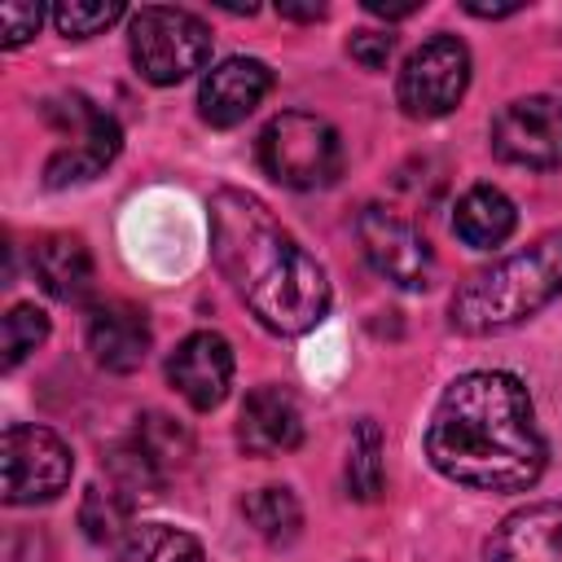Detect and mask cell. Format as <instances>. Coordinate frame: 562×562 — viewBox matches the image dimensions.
Listing matches in <instances>:
<instances>
[{
  "label": "cell",
  "instance_id": "cell-1",
  "mask_svg": "<svg viewBox=\"0 0 562 562\" xmlns=\"http://www.w3.org/2000/svg\"><path fill=\"white\" fill-rule=\"evenodd\" d=\"M430 465L474 492H522L544 474V435L527 386L501 369L448 382L426 426Z\"/></svg>",
  "mask_w": 562,
  "mask_h": 562
},
{
  "label": "cell",
  "instance_id": "cell-2",
  "mask_svg": "<svg viewBox=\"0 0 562 562\" xmlns=\"http://www.w3.org/2000/svg\"><path fill=\"white\" fill-rule=\"evenodd\" d=\"M211 255L224 281L272 334H307L329 312L325 268L272 220L246 189H220L211 202Z\"/></svg>",
  "mask_w": 562,
  "mask_h": 562
},
{
  "label": "cell",
  "instance_id": "cell-3",
  "mask_svg": "<svg viewBox=\"0 0 562 562\" xmlns=\"http://www.w3.org/2000/svg\"><path fill=\"white\" fill-rule=\"evenodd\" d=\"M558 294H562V228L536 237L531 246L461 281L448 303V321L461 334H496L536 316Z\"/></svg>",
  "mask_w": 562,
  "mask_h": 562
},
{
  "label": "cell",
  "instance_id": "cell-4",
  "mask_svg": "<svg viewBox=\"0 0 562 562\" xmlns=\"http://www.w3.org/2000/svg\"><path fill=\"white\" fill-rule=\"evenodd\" d=\"M259 167L285 189H325L342 171V140L329 119L281 110L259 132Z\"/></svg>",
  "mask_w": 562,
  "mask_h": 562
},
{
  "label": "cell",
  "instance_id": "cell-5",
  "mask_svg": "<svg viewBox=\"0 0 562 562\" xmlns=\"http://www.w3.org/2000/svg\"><path fill=\"white\" fill-rule=\"evenodd\" d=\"M127 48H132V61H136L140 79L167 88V83H180L193 70H202V61L211 53V31L189 9L149 4V9L132 13Z\"/></svg>",
  "mask_w": 562,
  "mask_h": 562
},
{
  "label": "cell",
  "instance_id": "cell-6",
  "mask_svg": "<svg viewBox=\"0 0 562 562\" xmlns=\"http://www.w3.org/2000/svg\"><path fill=\"white\" fill-rule=\"evenodd\" d=\"M44 114H48V123L61 132V149L48 158V167H44V180L53 184V189H66V184H83V180H92L97 171H105L110 162H114V154H119V145H123V132H119V123L105 114V110H97L88 97H79V92H70V97H57V101H48L44 105Z\"/></svg>",
  "mask_w": 562,
  "mask_h": 562
},
{
  "label": "cell",
  "instance_id": "cell-7",
  "mask_svg": "<svg viewBox=\"0 0 562 562\" xmlns=\"http://www.w3.org/2000/svg\"><path fill=\"white\" fill-rule=\"evenodd\" d=\"M193 457V435L184 430V422L167 417V413H145L136 417V430L110 452V483L127 487L132 496L158 492L167 487Z\"/></svg>",
  "mask_w": 562,
  "mask_h": 562
},
{
  "label": "cell",
  "instance_id": "cell-8",
  "mask_svg": "<svg viewBox=\"0 0 562 562\" xmlns=\"http://www.w3.org/2000/svg\"><path fill=\"white\" fill-rule=\"evenodd\" d=\"M470 83V48L457 35H430L422 48L408 53L395 97L408 119H443Z\"/></svg>",
  "mask_w": 562,
  "mask_h": 562
},
{
  "label": "cell",
  "instance_id": "cell-9",
  "mask_svg": "<svg viewBox=\"0 0 562 562\" xmlns=\"http://www.w3.org/2000/svg\"><path fill=\"white\" fill-rule=\"evenodd\" d=\"M0 470H4L9 505H40V501H53L57 492H66L75 457L44 426H9L4 448H0Z\"/></svg>",
  "mask_w": 562,
  "mask_h": 562
},
{
  "label": "cell",
  "instance_id": "cell-10",
  "mask_svg": "<svg viewBox=\"0 0 562 562\" xmlns=\"http://www.w3.org/2000/svg\"><path fill=\"white\" fill-rule=\"evenodd\" d=\"M356 237L378 277H386L400 290H426L435 277V250L422 237V228L391 206H364L356 215Z\"/></svg>",
  "mask_w": 562,
  "mask_h": 562
},
{
  "label": "cell",
  "instance_id": "cell-11",
  "mask_svg": "<svg viewBox=\"0 0 562 562\" xmlns=\"http://www.w3.org/2000/svg\"><path fill=\"white\" fill-rule=\"evenodd\" d=\"M492 149L514 167H558L562 162V101L518 97L492 119Z\"/></svg>",
  "mask_w": 562,
  "mask_h": 562
},
{
  "label": "cell",
  "instance_id": "cell-12",
  "mask_svg": "<svg viewBox=\"0 0 562 562\" xmlns=\"http://www.w3.org/2000/svg\"><path fill=\"white\" fill-rule=\"evenodd\" d=\"M167 378H171V386H176L198 413L224 404L228 382H233V347H228V338H220V334H211V329L189 334V338L171 351Z\"/></svg>",
  "mask_w": 562,
  "mask_h": 562
},
{
  "label": "cell",
  "instance_id": "cell-13",
  "mask_svg": "<svg viewBox=\"0 0 562 562\" xmlns=\"http://www.w3.org/2000/svg\"><path fill=\"white\" fill-rule=\"evenodd\" d=\"M483 562H562V496L514 509L487 536Z\"/></svg>",
  "mask_w": 562,
  "mask_h": 562
},
{
  "label": "cell",
  "instance_id": "cell-14",
  "mask_svg": "<svg viewBox=\"0 0 562 562\" xmlns=\"http://www.w3.org/2000/svg\"><path fill=\"white\" fill-rule=\"evenodd\" d=\"M268 88H272V70L259 57H228L202 75L198 114L211 127H233L268 97Z\"/></svg>",
  "mask_w": 562,
  "mask_h": 562
},
{
  "label": "cell",
  "instance_id": "cell-15",
  "mask_svg": "<svg viewBox=\"0 0 562 562\" xmlns=\"http://www.w3.org/2000/svg\"><path fill=\"white\" fill-rule=\"evenodd\" d=\"M237 443L250 457H277L303 443V413L285 386H255L237 417Z\"/></svg>",
  "mask_w": 562,
  "mask_h": 562
},
{
  "label": "cell",
  "instance_id": "cell-16",
  "mask_svg": "<svg viewBox=\"0 0 562 562\" xmlns=\"http://www.w3.org/2000/svg\"><path fill=\"white\" fill-rule=\"evenodd\" d=\"M88 351L110 373L140 369L145 356H149V321H145V312L123 303V299H110V303L92 307V316H88Z\"/></svg>",
  "mask_w": 562,
  "mask_h": 562
},
{
  "label": "cell",
  "instance_id": "cell-17",
  "mask_svg": "<svg viewBox=\"0 0 562 562\" xmlns=\"http://www.w3.org/2000/svg\"><path fill=\"white\" fill-rule=\"evenodd\" d=\"M31 272L61 303H79L92 290V255L75 233H44L31 246Z\"/></svg>",
  "mask_w": 562,
  "mask_h": 562
},
{
  "label": "cell",
  "instance_id": "cell-18",
  "mask_svg": "<svg viewBox=\"0 0 562 562\" xmlns=\"http://www.w3.org/2000/svg\"><path fill=\"white\" fill-rule=\"evenodd\" d=\"M518 224V211L514 202L496 189V184H474L457 198V211H452V233L474 246V250H492L501 246Z\"/></svg>",
  "mask_w": 562,
  "mask_h": 562
},
{
  "label": "cell",
  "instance_id": "cell-19",
  "mask_svg": "<svg viewBox=\"0 0 562 562\" xmlns=\"http://www.w3.org/2000/svg\"><path fill=\"white\" fill-rule=\"evenodd\" d=\"M132 509H136V496L119 483H92L83 492V505H79V527L88 540L97 544H114L127 536L132 527Z\"/></svg>",
  "mask_w": 562,
  "mask_h": 562
},
{
  "label": "cell",
  "instance_id": "cell-20",
  "mask_svg": "<svg viewBox=\"0 0 562 562\" xmlns=\"http://www.w3.org/2000/svg\"><path fill=\"white\" fill-rule=\"evenodd\" d=\"M119 562H202V544L167 522H140L123 536Z\"/></svg>",
  "mask_w": 562,
  "mask_h": 562
},
{
  "label": "cell",
  "instance_id": "cell-21",
  "mask_svg": "<svg viewBox=\"0 0 562 562\" xmlns=\"http://www.w3.org/2000/svg\"><path fill=\"white\" fill-rule=\"evenodd\" d=\"M241 514H246V522H250L268 544H285V540H294L299 527H303V509H299L294 492H290V487H277V483L250 492V496L241 501Z\"/></svg>",
  "mask_w": 562,
  "mask_h": 562
},
{
  "label": "cell",
  "instance_id": "cell-22",
  "mask_svg": "<svg viewBox=\"0 0 562 562\" xmlns=\"http://www.w3.org/2000/svg\"><path fill=\"white\" fill-rule=\"evenodd\" d=\"M386 483V465H382V430L378 422H360L347 448V492L356 501H378Z\"/></svg>",
  "mask_w": 562,
  "mask_h": 562
},
{
  "label": "cell",
  "instance_id": "cell-23",
  "mask_svg": "<svg viewBox=\"0 0 562 562\" xmlns=\"http://www.w3.org/2000/svg\"><path fill=\"white\" fill-rule=\"evenodd\" d=\"M48 338V316L35 307V303H18L4 312V325H0V364L4 369H18L40 342Z\"/></svg>",
  "mask_w": 562,
  "mask_h": 562
},
{
  "label": "cell",
  "instance_id": "cell-24",
  "mask_svg": "<svg viewBox=\"0 0 562 562\" xmlns=\"http://www.w3.org/2000/svg\"><path fill=\"white\" fill-rule=\"evenodd\" d=\"M127 9L119 0H66L53 9V26L66 35V40H88V35H101L110 31Z\"/></svg>",
  "mask_w": 562,
  "mask_h": 562
},
{
  "label": "cell",
  "instance_id": "cell-25",
  "mask_svg": "<svg viewBox=\"0 0 562 562\" xmlns=\"http://www.w3.org/2000/svg\"><path fill=\"white\" fill-rule=\"evenodd\" d=\"M44 22V9L40 4H4L0 9V44L4 48H22Z\"/></svg>",
  "mask_w": 562,
  "mask_h": 562
},
{
  "label": "cell",
  "instance_id": "cell-26",
  "mask_svg": "<svg viewBox=\"0 0 562 562\" xmlns=\"http://www.w3.org/2000/svg\"><path fill=\"white\" fill-rule=\"evenodd\" d=\"M391 48H395V40H391L386 31H356V35L347 40V53H351L364 70H382L386 57H391Z\"/></svg>",
  "mask_w": 562,
  "mask_h": 562
},
{
  "label": "cell",
  "instance_id": "cell-27",
  "mask_svg": "<svg viewBox=\"0 0 562 562\" xmlns=\"http://www.w3.org/2000/svg\"><path fill=\"white\" fill-rule=\"evenodd\" d=\"M364 9L378 18H408L422 9V0H364Z\"/></svg>",
  "mask_w": 562,
  "mask_h": 562
},
{
  "label": "cell",
  "instance_id": "cell-28",
  "mask_svg": "<svg viewBox=\"0 0 562 562\" xmlns=\"http://www.w3.org/2000/svg\"><path fill=\"white\" fill-rule=\"evenodd\" d=\"M522 4L518 0H509V4H483V0H465V13H474V18H509V13H518Z\"/></svg>",
  "mask_w": 562,
  "mask_h": 562
},
{
  "label": "cell",
  "instance_id": "cell-29",
  "mask_svg": "<svg viewBox=\"0 0 562 562\" xmlns=\"http://www.w3.org/2000/svg\"><path fill=\"white\" fill-rule=\"evenodd\" d=\"M277 13L290 18V22H321L325 18V4H277Z\"/></svg>",
  "mask_w": 562,
  "mask_h": 562
}]
</instances>
